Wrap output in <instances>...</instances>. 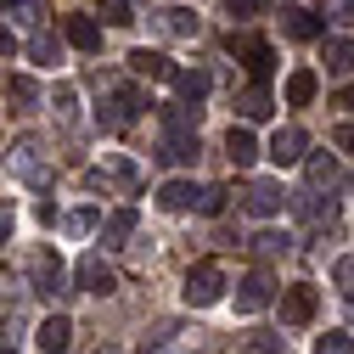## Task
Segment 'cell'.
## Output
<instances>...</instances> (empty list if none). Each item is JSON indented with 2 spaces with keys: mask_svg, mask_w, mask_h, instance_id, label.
Here are the masks:
<instances>
[{
  "mask_svg": "<svg viewBox=\"0 0 354 354\" xmlns=\"http://www.w3.org/2000/svg\"><path fill=\"white\" fill-rule=\"evenodd\" d=\"M6 174H12V180H23V186H34V192H46V186H51V152H46V141H39V136L12 141Z\"/></svg>",
  "mask_w": 354,
  "mask_h": 354,
  "instance_id": "6da1fadb",
  "label": "cell"
},
{
  "mask_svg": "<svg viewBox=\"0 0 354 354\" xmlns=\"http://www.w3.org/2000/svg\"><path fill=\"white\" fill-rule=\"evenodd\" d=\"M180 292H186V304H192V309H208V304H219V298H225V264H219V259H203V264H192Z\"/></svg>",
  "mask_w": 354,
  "mask_h": 354,
  "instance_id": "7a4b0ae2",
  "label": "cell"
},
{
  "mask_svg": "<svg viewBox=\"0 0 354 354\" xmlns=\"http://www.w3.org/2000/svg\"><path fill=\"white\" fill-rule=\"evenodd\" d=\"M270 298H276V281H270V270H248V276L236 281V309H242V315L264 309Z\"/></svg>",
  "mask_w": 354,
  "mask_h": 354,
  "instance_id": "3957f363",
  "label": "cell"
},
{
  "mask_svg": "<svg viewBox=\"0 0 354 354\" xmlns=\"http://www.w3.org/2000/svg\"><path fill=\"white\" fill-rule=\"evenodd\" d=\"M304 152H309V136H304L298 124H287V129H276V136H270V163H276V169L304 163Z\"/></svg>",
  "mask_w": 354,
  "mask_h": 354,
  "instance_id": "277c9868",
  "label": "cell"
},
{
  "mask_svg": "<svg viewBox=\"0 0 354 354\" xmlns=\"http://www.w3.org/2000/svg\"><path fill=\"white\" fill-rule=\"evenodd\" d=\"M169 84H174V96H180L186 107H203V102H208V91H214V79H208L203 68H174V73H169Z\"/></svg>",
  "mask_w": 354,
  "mask_h": 354,
  "instance_id": "5b68a950",
  "label": "cell"
},
{
  "mask_svg": "<svg viewBox=\"0 0 354 354\" xmlns=\"http://www.w3.org/2000/svg\"><path fill=\"white\" fill-rule=\"evenodd\" d=\"M118 186V192H136L141 186V169L129 163V158H102V169H91V186Z\"/></svg>",
  "mask_w": 354,
  "mask_h": 354,
  "instance_id": "8992f818",
  "label": "cell"
},
{
  "mask_svg": "<svg viewBox=\"0 0 354 354\" xmlns=\"http://www.w3.org/2000/svg\"><path fill=\"white\" fill-rule=\"evenodd\" d=\"M73 276H79V287H84V292H102V298H107V292H118V276H113V264H102L96 253H84Z\"/></svg>",
  "mask_w": 354,
  "mask_h": 354,
  "instance_id": "52a82bcc",
  "label": "cell"
},
{
  "mask_svg": "<svg viewBox=\"0 0 354 354\" xmlns=\"http://www.w3.org/2000/svg\"><path fill=\"white\" fill-rule=\"evenodd\" d=\"M281 203H287V192H281L276 180H253V186H248V197H242V208H248V214H259V219L281 214Z\"/></svg>",
  "mask_w": 354,
  "mask_h": 354,
  "instance_id": "ba28073f",
  "label": "cell"
},
{
  "mask_svg": "<svg viewBox=\"0 0 354 354\" xmlns=\"http://www.w3.org/2000/svg\"><path fill=\"white\" fill-rule=\"evenodd\" d=\"M281 34H287V39H321L326 23L309 12V6H281Z\"/></svg>",
  "mask_w": 354,
  "mask_h": 354,
  "instance_id": "9c48e42d",
  "label": "cell"
},
{
  "mask_svg": "<svg viewBox=\"0 0 354 354\" xmlns=\"http://www.w3.org/2000/svg\"><path fill=\"white\" fill-rule=\"evenodd\" d=\"M281 321L287 326H309L315 321V287H287L281 292Z\"/></svg>",
  "mask_w": 354,
  "mask_h": 354,
  "instance_id": "30bf717a",
  "label": "cell"
},
{
  "mask_svg": "<svg viewBox=\"0 0 354 354\" xmlns=\"http://www.w3.org/2000/svg\"><path fill=\"white\" fill-rule=\"evenodd\" d=\"M152 23L163 28V34H174V39H197V12L192 6H163V12H152Z\"/></svg>",
  "mask_w": 354,
  "mask_h": 354,
  "instance_id": "8fae6325",
  "label": "cell"
},
{
  "mask_svg": "<svg viewBox=\"0 0 354 354\" xmlns=\"http://www.w3.org/2000/svg\"><path fill=\"white\" fill-rule=\"evenodd\" d=\"M321 57H326V73H332V79L354 73V39H343V34H321Z\"/></svg>",
  "mask_w": 354,
  "mask_h": 354,
  "instance_id": "7c38bea8",
  "label": "cell"
},
{
  "mask_svg": "<svg viewBox=\"0 0 354 354\" xmlns=\"http://www.w3.org/2000/svg\"><path fill=\"white\" fill-rule=\"evenodd\" d=\"M34 343L46 348V354H68V343H73V321H68V315H51V321H39Z\"/></svg>",
  "mask_w": 354,
  "mask_h": 354,
  "instance_id": "4fadbf2b",
  "label": "cell"
},
{
  "mask_svg": "<svg viewBox=\"0 0 354 354\" xmlns=\"http://www.w3.org/2000/svg\"><path fill=\"white\" fill-rule=\"evenodd\" d=\"M304 174H309V186H315V192H332V186H343V163H337L332 152H315V158L304 163Z\"/></svg>",
  "mask_w": 354,
  "mask_h": 354,
  "instance_id": "5bb4252c",
  "label": "cell"
},
{
  "mask_svg": "<svg viewBox=\"0 0 354 354\" xmlns=\"http://www.w3.org/2000/svg\"><path fill=\"white\" fill-rule=\"evenodd\" d=\"M136 113H141V91H136V84H118V91H113V113L102 124L107 129H124V124H136Z\"/></svg>",
  "mask_w": 354,
  "mask_h": 354,
  "instance_id": "9a60e30c",
  "label": "cell"
},
{
  "mask_svg": "<svg viewBox=\"0 0 354 354\" xmlns=\"http://www.w3.org/2000/svg\"><path fill=\"white\" fill-rule=\"evenodd\" d=\"M197 192H203V186H192V180H163V186H158V208L186 214V208H197Z\"/></svg>",
  "mask_w": 354,
  "mask_h": 354,
  "instance_id": "2e32d148",
  "label": "cell"
},
{
  "mask_svg": "<svg viewBox=\"0 0 354 354\" xmlns=\"http://www.w3.org/2000/svg\"><path fill=\"white\" fill-rule=\"evenodd\" d=\"M62 34H68L73 51H102V23H96V17H68Z\"/></svg>",
  "mask_w": 354,
  "mask_h": 354,
  "instance_id": "e0dca14e",
  "label": "cell"
},
{
  "mask_svg": "<svg viewBox=\"0 0 354 354\" xmlns=\"http://www.w3.org/2000/svg\"><path fill=\"white\" fill-rule=\"evenodd\" d=\"M315 91H321V73H315V68H292V73H287V107H309Z\"/></svg>",
  "mask_w": 354,
  "mask_h": 354,
  "instance_id": "ac0fdd59",
  "label": "cell"
},
{
  "mask_svg": "<svg viewBox=\"0 0 354 354\" xmlns=\"http://www.w3.org/2000/svg\"><path fill=\"white\" fill-rule=\"evenodd\" d=\"M225 158H231L236 169H248V163L259 158V141H253V129H248V124H231V136H225Z\"/></svg>",
  "mask_w": 354,
  "mask_h": 354,
  "instance_id": "d6986e66",
  "label": "cell"
},
{
  "mask_svg": "<svg viewBox=\"0 0 354 354\" xmlns=\"http://www.w3.org/2000/svg\"><path fill=\"white\" fill-rule=\"evenodd\" d=\"M62 281H68V276H62V264H57L51 253H46V259L34 264V292H39V298H57V292H68Z\"/></svg>",
  "mask_w": 354,
  "mask_h": 354,
  "instance_id": "ffe728a7",
  "label": "cell"
},
{
  "mask_svg": "<svg viewBox=\"0 0 354 354\" xmlns=\"http://www.w3.org/2000/svg\"><path fill=\"white\" fill-rule=\"evenodd\" d=\"M129 236H136V208H118V214L102 219V242H107V248H124Z\"/></svg>",
  "mask_w": 354,
  "mask_h": 354,
  "instance_id": "44dd1931",
  "label": "cell"
},
{
  "mask_svg": "<svg viewBox=\"0 0 354 354\" xmlns=\"http://www.w3.org/2000/svg\"><path fill=\"white\" fill-rule=\"evenodd\" d=\"M129 68H136L141 79H169V73H174V62L158 57V51H129Z\"/></svg>",
  "mask_w": 354,
  "mask_h": 354,
  "instance_id": "7402d4cb",
  "label": "cell"
},
{
  "mask_svg": "<svg viewBox=\"0 0 354 354\" xmlns=\"http://www.w3.org/2000/svg\"><path fill=\"white\" fill-rule=\"evenodd\" d=\"M236 107H242V118H248V124H259V118H270V113H276L270 91H259V84H253V91H242V102H236Z\"/></svg>",
  "mask_w": 354,
  "mask_h": 354,
  "instance_id": "603a6c76",
  "label": "cell"
},
{
  "mask_svg": "<svg viewBox=\"0 0 354 354\" xmlns=\"http://www.w3.org/2000/svg\"><path fill=\"white\" fill-rule=\"evenodd\" d=\"M28 62H39V68L57 62V34H51V28H34V39H28Z\"/></svg>",
  "mask_w": 354,
  "mask_h": 354,
  "instance_id": "cb8c5ba5",
  "label": "cell"
},
{
  "mask_svg": "<svg viewBox=\"0 0 354 354\" xmlns=\"http://www.w3.org/2000/svg\"><path fill=\"white\" fill-rule=\"evenodd\" d=\"M6 102H17V113H34V102H39L34 79H12V84H6Z\"/></svg>",
  "mask_w": 354,
  "mask_h": 354,
  "instance_id": "d4e9b609",
  "label": "cell"
},
{
  "mask_svg": "<svg viewBox=\"0 0 354 354\" xmlns=\"http://www.w3.org/2000/svg\"><path fill=\"white\" fill-rule=\"evenodd\" d=\"M68 231H73V236L102 231V214H96V208H73V214H68Z\"/></svg>",
  "mask_w": 354,
  "mask_h": 354,
  "instance_id": "484cf974",
  "label": "cell"
},
{
  "mask_svg": "<svg viewBox=\"0 0 354 354\" xmlns=\"http://www.w3.org/2000/svg\"><path fill=\"white\" fill-rule=\"evenodd\" d=\"M102 23H113V28H124V23H136V12H129V0H102V12H96Z\"/></svg>",
  "mask_w": 354,
  "mask_h": 354,
  "instance_id": "4316f807",
  "label": "cell"
},
{
  "mask_svg": "<svg viewBox=\"0 0 354 354\" xmlns=\"http://www.w3.org/2000/svg\"><path fill=\"white\" fill-rule=\"evenodd\" d=\"M197 214H208V219L225 214V186H203V192H197Z\"/></svg>",
  "mask_w": 354,
  "mask_h": 354,
  "instance_id": "83f0119b",
  "label": "cell"
},
{
  "mask_svg": "<svg viewBox=\"0 0 354 354\" xmlns=\"http://www.w3.org/2000/svg\"><path fill=\"white\" fill-rule=\"evenodd\" d=\"M253 253H259V259H276V253H287V236H281V231H259V236H253Z\"/></svg>",
  "mask_w": 354,
  "mask_h": 354,
  "instance_id": "f1b7e54d",
  "label": "cell"
},
{
  "mask_svg": "<svg viewBox=\"0 0 354 354\" xmlns=\"http://www.w3.org/2000/svg\"><path fill=\"white\" fill-rule=\"evenodd\" d=\"M315 354H354V337H348V332H326V337L315 343Z\"/></svg>",
  "mask_w": 354,
  "mask_h": 354,
  "instance_id": "f546056e",
  "label": "cell"
},
{
  "mask_svg": "<svg viewBox=\"0 0 354 354\" xmlns=\"http://www.w3.org/2000/svg\"><path fill=\"white\" fill-rule=\"evenodd\" d=\"M57 118H73V84H57V96H51Z\"/></svg>",
  "mask_w": 354,
  "mask_h": 354,
  "instance_id": "4dcf8cb0",
  "label": "cell"
},
{
  "mask_svg": "<svg viewBox=\"0 0 354 354\" xmlns=\"http://www.w3.org/2000/svg\"><path fill=\"white\" fill-rule=\"evenodd\" d=\"M225 6H231V17H259L270 0H225Z\"/></svg>",
  "mask_w": 354,
  "mask_h": 354,
  "instance_id": "1f68e13d",
  "label": "cell"
},
{
  "mask_svg": "<svg viewBox=\"0 0 354 354\" xmlns=\"http://www.w3.org/2000/svg\"><path fill=\"white\" fill-rule=\"evenodd\" d=\"M332 281H337V287H354V259H337V264H332Z\"/></svg>",
  "mask_w": 354,
  "mask_h": 354,
  "instance_id": "d6a6232c",
  "label": "cell"
},
{
  "mask_svg": "<svg viewBox=\"0 0 354 354\" xmlns=\"http://www.w3.org/2000/svg\"><path fill=\"white\" fill-rule=\"evenodd\" d=\"M242 354H281V337H270V332H264L253 348H242Z\"/></svg>",
  "mask_w": 354,
  "mask_h": 354,
  "instance_id": "836d02e7",
  "label": "cell"
},
{
  "mask_svg": "<svg viewBox=\"0 0 354 354\" xmlns=\"http://www.w3.org/2000/svg\"><path fill=\"white\" fill-rule=\"evenodd\" d=\"M332 141H337L343 152H354V124H337V129H332Z\"/></svg>",
  "mask_w": 354,
  "mask_h": 354,
  "instance_id": "e575fe53",
  "label": "cell"
},
{
  "mask_svg": "<svg viewBox=\"0 0 354 354\" xmlns=\"http://www.w3.org/2000/svg\"><path fill=\"white\" fill-rule=\"evenodd\" d=\"M12 225H17V219H12V208H0V248L12 242Z\"/></svg>",
  "mask_w": 354,
  "mask_h": 354,
  "instance_id": "d590c367",
  "label": "cell"
},
{
  "mask_svg": "<svg viewBox=\"0 0 354 354\" xmlns=\"http://www.w3.org/2000/svg\"><path fill=\"white\" fill-rule=\"evenodd\" d=\"M147 354H192V348H174V343H169V337H158V343H152V348H147Z\"/></svg>",
  "mask_w": 354,
  "mask_h": 354,
  "instance_id": "8d00e7d4",
  "label": "cell"
},
{
  "mask_svg": "<svg viewBox=\"0 0 354 354\" xmlns=\"http://www.w3.org/2000/svg\"><path fill=\"white\" fill-rule=\"evenodd\" d=\"M12 46H17V39H12V28L0 23V57H12Z\"/></svg>",
  "mask_w": 354,
  "mask_h": 354,
  "instance_id": "74e56055",
  "label": "cell"
},
{
  "mask_svg": "<svg viewBox=\"0 0 354 354\" xmlns=\"http://www.w3.org/2000/svg\"><path fill=\"white\" fill-rule=\"evenodd\" d=\"M96 354H118V348H113V343H102V348H96Z\"/></svg>",
  "mask_w": 354,
  "mask_h": 354,
  "instance_id": "f35d334b",
  "label": "cell"
},
{
  "mask_svg": "<svg viewBox=\"0 0 354 354\" xmlns=\"http://www.w3.org/2000/svg\"><path fill=\"white\" fill-rule=\"evenodd\" d=\"M343 107H354V91H348V96H343Z\"/></svg>",
  "mask_w": 354,
  "mask_h": 354,
  "instance_id": "ab89813d",
  "label": "cell"
},
{
  "mask_svg": "<svg viewBox=\"0 0 354 354\" xmlns=\"http://www.w3.org/2000/svg\"><path fill=\"white\" fill-rule=\"evenodd\" d=\"M343 292H348V309H354V287H343Z\"/></svg>",
  "mask_w": 354,
  "mask_h": 354,
  "instance_id": "60d3db41",
  "label": "cell"
},
{
  "mask_svg": "<svg viewBox=\"0 0 354 354\" xmlns=\"http://www.w3.org/2000/svg\"><path fill=\"white\" fill-rule=\"evenodd\" d=\"M6 6H17V0H0V12H6Z\"/></svg>",
  "mask_w": 354,
  "mask_h": 354,
  "instance_id": "b9f144b4",
  "label": "cell"
},
{
  "mask_svg": "<svg viewBox=\"0 0 354 354\" xmlns=\"http://www.w3.org/2000/svg\"><path fill=\"white\" fill-rule=\"evenodd\" d=\"M0 354H17V348H0Z\"/></svg>",
  "mask_w": 354,
  "mask_h": 354,
  "instance_id": "7bdbcfd3",
  "label": "cell"
},
{
  "mask_svg": "<svg viewBox=\"0 0 354 354\" xmlns=\"http://www.w3.org/2000/svg\"><path fill=\"white\" fill-rule=\"evenodd\" d=\"M348 12H354V0H348Z\"/></svg>",
  "mask_w": 354,
  "mask_h": 354,
  "instance_id": "ee69618b",
  "label": "cell"
}]
</instances>
